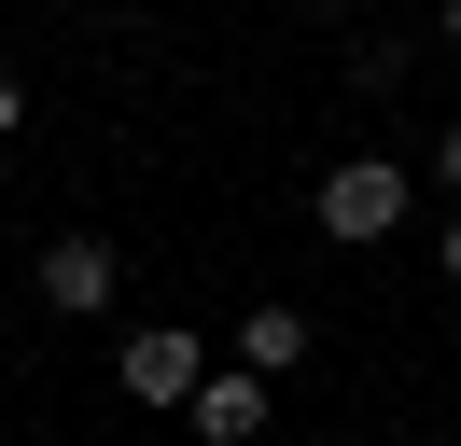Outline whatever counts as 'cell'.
<instances>
[{
	"mask_svg": "<svg viewBox=\"0 0 461 446\" xmlns=\"http://www.w3.org/2000/svg\"><path fill=\"white\" fill-rule=\"evenodd\" d=\"M405 210H420V182H405L392 154H336V167L308 182V237H336V251H377Z\"/></svg>",
	"mask_w": 461,
	"mask_h": 446,
	"instance_id": "cell-1",
	"label": "cell"
},
{
	"mask_svg": "<svg viewBox=\"0 0 461 446\" xmlns=\"http://www.w3.org/2000/svg\"><path fill=\"white\" fill-rule=\"evenodd\" d=\"M29 293H42V321H113V293H126V251L98 237V223H70V237H42Z\"/></svg>",
	"mask_w": 461,
	"mask_h": 446,
	"instance_id": "cell-2",
	"label": "cell"
},
{
	"mask_svg": "<svg viewBox=\"0 0 461 446\" xmlns=\"http://www.w3.org/2000/svg\"><path fill=\"white\" fill-rule=\"evenodd\" d=\"M113 390L126 405H154V418H182L210 390V349L196 334H168V321H140V334H113Z\"/></svg>",
	"mask_w": 461,
	"mask_h": 446,
	"instance_id": "cell-3",
	"label": "cell"
},
{
	"mask_svg": "<svg viewBox=\"0 0 461 446\" xmlns=\"http://www.w3.org/2000/svg\"><path fill=\"white\" fill-rule=\"evenodd\" d=\"M224 349H238V362H252V377H266V390H280V377H294V362H308V307H294V293H252V307H238V334H224Z\"/></svg>",
	"mask_w": 461,
	"mask_h": 446,
	"instance_id": "cell-4",
	"label": "cell"
},
{
	"mask_svg": "<svg viewBox=\"0 0 461 446\" xmlns=\"http://www.w3.org/2000/svg\"><path fill=\"white\" fill-rule=\"evenodd\" d=\"M182 418H196V446H252V433H266V377H252V362H224Z\"/></svg>",
	"mask_w": 461,
	"mask_h": 446,
	"instance_id": "cell-5",
	"label": "cell"
},
{
	"mask_svg": "<svg viewBox=\"0 0 461 446\" xmlns=\"http://www.w3.org/2000/svg\"><path fill=\"white\" fill-rule=\"evenodd\" d=\"M405 70H420V42H405V28H364V42H349V84H364V98H392Z\"/></svg>",
	"mask_w": 461,
	"mask_h": 446,
	"instance_id": "cell-6",
	"label": "cell"
},
{
	"mask_svg": "<svg viewBox=\"0 0 461 446\" xmlns=\"http://www.w3.org/2000/svg\"><path fill=\"white\" fill-rule=\"evenodd\" d=\"M433 182H447V195H461V126H433Z\"/></svg>",
	"mask_w": 461,
	"mask_h": 446,
	"instance_id": "cell-7",
	"label": "cell"
},
{
	"mask_svg": "<svg viewBox=\"0 0 461 446\" xmlns=\"http://www.w3.org/2000/svg\"><path fill=\"white\" fill-rule=\"evenodd\" d=\"M14 126H29V84H14V70H0V139H14Z\"/></svg>",
	"mask_w": 461,
	"mask_h": 446,
	"instance_id": "cell-8",
	"label": "cell"
},
{
	"mask_svg": "<svg viewBox=\"0 0 461 446\" xmlns=\"http://www.w3.org/2000/svg\"><path fill=\"white\" fill-rule=\"evenodd\" d=\"M433 265H447V293H461V210H447V237H433Z\"/></svg>",
	"mask_w": 461,
	"mask_h": 446,
	"instance_id": "cell-9",
	"label": "cell"
},
{
	"mask_svg": "<svg viewBox=\"0 0 461 446\" xmlns=\"http://www.w3.org/2000/svg\"><path fill=\"white\" fill-rule=\"evenodd\" d=\"M433 42H447V56H461V0H447V14H433Z\"/></svg>",
	"mask_w": 461,
	"mask_h": 446,
	"instance_id": "cell-10",
	"label": "cell"
}]
</instances>
